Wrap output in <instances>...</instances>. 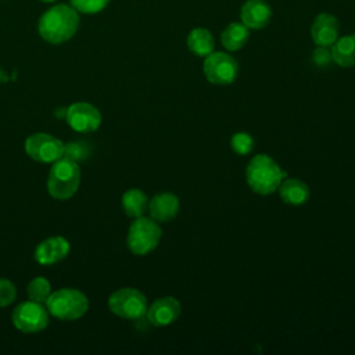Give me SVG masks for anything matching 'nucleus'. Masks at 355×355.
<instances>
[{
	"instance_id": "nucleus-1",
	"label": "nucleus",
	"mask_w": 355,
	"mask_h": 355,
	"mask_svg": "<svg viewBox=\"0 0 355 355\" xmlns=\"http://www.w3.org/2000/svg\"><path fill=\"white\" fill-rule=\"evenodd\" d=\"M79 28V14L72 6L55 4L44 11L39 19L37 31L40 37L51 44H61L69 40Z\"/></svg>"
},
{
	"instance_id": "nucleus-2",
	"label": "nucleus",
	"mask_w": 355,
	"mask_h": 355,
	"mask_svg": "<svg viewBox=\"0 0 355 355\" xmlns=\"http://www.w3.org/2000/svg\"><path fill=\"white\" fill-rule=\"evenodd\" d=\"M286 173L279 165L266 154L255 155L245 169V179L248 186L258 194L266 196L277 190Z\"/></svg>"
},
{
	"instance_id": "nucleus-3",
	"label": "nucleus",
	"mask_w": 355,
	"mask_h": 355,
	"mask_svg": "<svg viewBox=\"0 0 355 355\" xmlns=\"http://www.w3.org/2000/svg\"><path fill=\"white\" fill-rule=\"evenodd\" d=\"M79 183L80 169L76 161L68 157H61L53 162L47 178V190L51 197L61 201L68 200L76 193Z\"/></svg>"
},
{
	"instance_id": "nucleus-4",
	"label": "nucleus",
	"mask_w": 355,
	"mask_h": 355,
	"mask_svg": "<svg viewBox=\"0 0 355 355\" xmlns=\"http://www.w3.org/2000/svg\"><path fill=\"white\" fill-rule=\"evenodd\" d=\"M46 308L50 315L61 320H75L82 318L87 308V297L75 288H60L51 293L46 301Z\"/></svg>"
},
{
	"instance_id": "nucleus-5",
	"label": "nucleus",
	"mask_w": 355,
	"mask_h": 355,
	"mask_svg": "<svg viewBox=\"0 0 355 355\" xmlns=\"http://www.w3.org/2000/svg\"><path fill=\"white\" fill-rule=\"evenodd\" d=\"M162 230L159 225L151 218L139 216L130 225L128 232V247L136 255H146L151 252L159 243Z\"/></svg>"
},
{
	"instance_id": "nucleus-6",
	"label": "nucleus",
	"mask_w": 355,
	"mask_h": 355,
	"mask_svg": "<svg viewBox=\"0 0 355 355\" xmlns=\"http://www.w3.org/2000/svg\"><path fill=\"white\" fill-rule=\"evenodd\" d=\"M112 313L125 319H140L147 312V298L136 288L125 287L114 291L108 298Z\"/></svg>"
},
{
	"instance_id": "nucleus-7",
	"label": "nucleus",
	"mask_w": 355,
	"mask_h": 355,
	"mask_svg": "<svg viewBox=\"0 0 355 355\" xmlns=\"http://www.w3.org/2000/svg\"><path fill=\"white\" fill-rule=\"evenodd\" d=\"M205 78L214 85H230L239 73L237 61L223 51H212L202 64Z\"/></svg>"
},
{
	"instance_id": "nucleus-8",
	"label": "nucleus",
	"mask_w": 355,
	"mask_h": 355,
	"mask_svg": "<svg viewBox=\"0 0 355 355\" xmlns=\"http://www.w3.org/2000/svg\"><path fill=\"white\" fill-rule=\"evenodd\" d=\"M11 319L14 326L22 333H37L49 324V311L42 302L26 301L12 311Z\"/></svg>"
},
{
	"instance_id": "nucleus-9",
	"label": "nucleus",
	"mask_w": 355,
	"mask_h": 355,
	"mask_svg": "<svg viewBox=\"0 0 355 355\" xmlns=\"http://www.w3.org/2000/svg\"><path fill=\"white\" fill-rule=\"evenodd\" d=\"M64 150L65 144L49 133H35L25 141L26 154L32 159L43 164L55 162L64 157Z\"/></svg>"
},
{
	"instance_id": "nucleus-10",
	"label": "nucleus",
	"mask_w": 355,
	"mask_h": 355,
	"mask_svg": "<svg viewBox=\"0 0 355 355\" xmlns=\"http://www.w3.org/2000/svg\"><path fill=\"white\" fill-rule=\"evenodd\" d=\"M68 125L79 133H90L98 129L101 125L100 111L89 103H73L67 108Z\"/></svg>"
},
{
	"instance_id": "nucleus-11",
	"label": "nucleus",
	"mask_w": 355,
	"mask_h": 355,
	"mask_svg": "<svg viewBox=\"0 0 355 355\" xmlns=\"http://www.w3.org/2000/svg\"><path fill=\"white\" fill-rule=\"evenodd\" d=\"M180 315V304L173 297H162L155 300L147 308L146 316L154 326H168L173 323Z\"/></svg>"
},
{
	"instance_id": "nucleus-12",
	"label": "nucleus",
	"mask_w": 355,
	"mask_h": 355,
	"mask_svg": "<svg viewBox=\"0 0 355 355\" xmlns=\"http://www.w3.org/2000/svg\"><path fill=\"white\" fill-rule=\"evenodd\" d=\"M69 254V243L61 236L43 240L35 250V259L40 265H53L62 261Z\"/></svg>"
},
{
	"instance_id": "nucleus-13",
	"label": "nucleus",
	"mask_w": 355,
	"mask_h": 355,
	"mask_svg": "<svg viewBox=\"0 0 355 355\" xmlns=\"http://www.w3.org/2000/svg\"><path fill=\"white\" fill-rule=\"evenodd\" d=\"M340 25L334 15L329 12L319 14L311 28V36L315 44L318 46H333V43L338 39Z\"/></svg>"
},
{
	"instance_id": "nucleus-14",
	"label": "nucleus",
	"mask_w": 355,
	"mask_h": 355,
	"mask_svg": "<svg viewBox=\"0 0 355 355\" xmlns=\"http://www.w3.org/2000/svg\"><path fill=\"white\" fill-rule=\"evenodd\" d=\"M243 24L251 29L265 28L272 18V8L265 0H247L240 11Z\"/></svg>"
},
{
	"instance_id": "nucleus-15",
	"label": "nucleus",
	"mask_w": 355,
	"mask_h": 355,
	"mask_svg": "<svg viewBox=\"0 0 355 355\" xmlns=\"http://www.w3.org/2000/svg\"><path fill=\"white\" fill-rule=\"evenodd\" d=\"M148 211L154 220L169 222L179 212V198L172 193L157 194L150 200Z\"/></svg>"
},
{
	"instance_id": "nucleus-16",
	"label": "nucleus",
	"mask_w": 355,
	"mask_h": 355,
	"mask_svg": "<svg viewBox=\"0 0 355 355\" xmlns=\"http://www.w3.org/2000/svg\"><path fill=\"white\" fill-rule=\"evenodd\" d=\"M280 198L290 205H301L305 204L309 198V189L308 186L295 178H290L286 180H282V183L277 187Z\"/></svg>"
},
{
	"instance_id": "nucleus-17",
	"label": "nucleus",
	"mask_w": 355,
	"mask_h": 355,
	"mask_svg": "<svg viewBox=\"0 0 355 355\" xmlns=\"http://www.w3.org/2000/svg\"><path fill=\"white\" fill-rule=\"evenodd\" d=\"M330 51L333 61L340 67H355V35L337 39Z\"/></svg>"
},
{
	"instance_id": "nucleus-18",
	"label": "nucleus",
	"mask_w": 355,
	"mask_h": 355,
	"mask_svg": "<svg viewBox=\"0 0 355 355\" xmlns=\"http://www.w3.org/2000/svg\"><path fill=\"white\" fill-rule=\"evenodd\" d=\"M187 47L193 54L198 57H207L214 51L215 40L208 29L194 28L187 36Z\"/></svg>"
},
{
	"instance_id": "nucleus-19",
	"label": "nucleus",
	"mask_w": 355,
	"mask_h": 355,
	"mask_svg": "<svg viewBox=\"0 0 355 355\" xmlns=\"http://www.w3.org/2000/svg\"><path fill=\"white\" fill-rule=\"evenodd\" d=\"M248 37H250V31L244 24L232 22L223 29L220 35V42L226 50L237 51L247 43Z\"/></svg>"
},
{
	"instance_id": "nucleus-20",
	"label": "nucleus",
	"mask_w": 355,
	"mask_h": 355,
	"mask_svg": "<svg viewBox=\"0 0 355 355\" xmlns=\"http://www.w3.org/2000/svg\"><path fill=\"white\" fill-rule=\"evenodd\" d=\"M122 208L130 218L143 216L148 208V198L141 190L130 189L122 196Z\"/></svg>"
},
{
	"instance_id": "nucleus-21",
	"label": "nucleus",
	"mask_w": 355,
	"mask_h": 355,
	"mask_svg": "<svg viewBox=\"0 0 355 355\" xmlns=\"http://www.w3.org/2000/svg\"><path fill=\"white\" fill-rule=\"evenodd\" d=\"M28 297L31 301H36V302H46L47 298L51 294V287L50 283L46 277H35L29 284H28Z\"/></svg>"
},
{
	"instance_id": "nucleus-22",
	"label": "nucleus",
	"mask_w": 355,
	"mask_h": 355,
	"mask_svg": "<svg viewBox=\"0 0 355 355\" xmlns=\"http://www.w3.org/2000/svg\"><path fill=\"white\" fill-rule=\"evenodd\" d=\"M230 144H232V148L236 154L245 155V154L252 151L254 140L247 132H237V133L233 135V137L230 140Z\"/></svg>"
},
{
	"instance_id": "nucleus-23",
	"label": "nucleus",
	"mask_w": 355,
	"mask_h": 355,
	"mask_svg": "<svg viewBox=\"0 0 355 355\" xmlns=\"http://www.w3.org/2000/svg\"><path fill=\"white\" fill-rule=\"evenodd\" d=\"M71 6L83 14H96L107 7L110 0H69Z\"/></svg>"
},
{
	"instance_id": "nucleus-24",
	"label": "nucleus",
	"mask_w": 355,
	"mask_h": 355,
	"mask_svg": "<svg viewBox=\"0 0 355 355\" xmlns=\"http://www.w3.org/2000/svg\"><path fill=\"white\" fill-rule=\"evenodd\" d=\"M89 155V147L86 146V143H68L65 146V150H64V157H68L73 161H79V159H83Z\"/></svg>"
},
{
	"instance_id": "nucleus-25",
	"label": "nucleus",
	"mask_w": 355,
	"mask_h": 355,
	"mask_svg": "<svg viewBox=\"0 0 355 355\" xmlns=\"http://www.w3.org/2000/svg\"><path fill=\"white\" fill-rule=\"evenodd\" d=\"M15 286L10 280L0 277V308L10 305L15 300Z\"/></svg>"
},
{
	"instance_id": "nucleus-26",
	"label": "nucleus",
	"mask_w": 355,
	"mask_h": 355,
	"mask_svg": "<svg viewBox=\"0 0 355 355\" xmlns=\"http://www.w3.org/2000/svg\"><path fill=\"white\" fill-rule=\"evenodd\" d=\"M312 60L316 65L324 67V65L330 64V61L333 60L331 58V51L324 46H318L312 53Z\"/></svg>"
},
{
	"instance_id": "nucleus-27",
	"label": "nucleus",
	"mask_w": 355,
	"mask_h": 355,
	"mask_svg": "<svg viewBox=\"0 0 355 355\" xmlns=\"http://www.w3.org/2000/svg\"><path fill=\"white\" fill-rule=\"evenodd\" d=\"M42 1H44V3H54L55 0H42Z\"/></svg>"
}]
</instances>
